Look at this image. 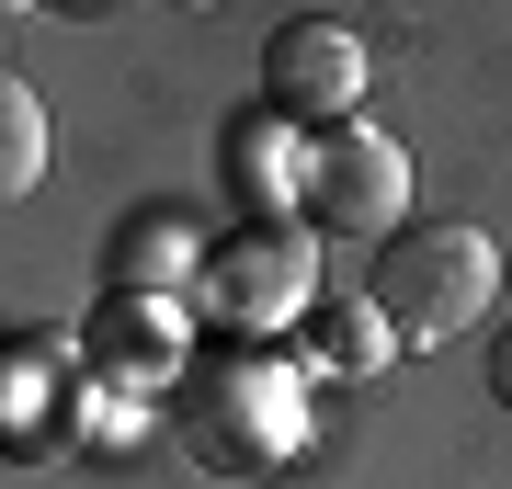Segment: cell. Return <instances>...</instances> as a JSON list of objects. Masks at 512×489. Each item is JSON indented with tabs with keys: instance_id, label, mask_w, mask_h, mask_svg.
<instances>
[{
	"instance_id": "5b68a950",
	"label": "cell",
	"mask_w": 512,
	"mask_h": 489,
	"mask_svg": "<svg viewBox=\"0 0 512 489\" xmlns=\"http://www.w3.org/2000/svg\"><path fill=\"white\" fill-rule=\"evenodd\" d=\"M308 228H251V239H228L217 262H205V296H217V319L239 330H285L296 308H308Z\"/></svg>"
},
{
	"instance_id": "52a82bcc",
	"label": "cell",
	"mask_w": 512,
	"mask_h": 489,
	"mask_svg": "<svg viewBox=\"0 0 512 489\" xmlns=\"http://www.w3.org/2000/svg\"><path fill=\"white\" fill-rule=\"evenodd\" d=\"M46 182V103L23 80H0V205H23Z\"/></svg>"
},
{
	"instance_id": "277c9868",
	"label": "cell",
	"mask_w": 512,
	"mask_h": 489,
	"mask_svg": "<svg viewBox=\"0 0 512 489\" xmlns=\"http://www.w3.org/2000/svg\"><path fill=\"white\" fill-rule=\"evenodd\" d=\"M194 433H205V455L217 467H262V455H285V433H296V387H285V364H217V376L194 387Z\"/></svg>"
},
{
	"instance_id": "7a4b0ae2",
	"label": "cell",
	"mask_w": 512,
	"mask_h": 489,
	"mask_svg": "<svg viewBox=\"0 0 512 489\" xmlns=\"http://www.w3.org/2000/svg\"><path fill=\"white\" fill-rule=\"evenodd\" d=\"M296 205H308L319 239L387 251V239L410 228V160L376 126H330V137H308V194H296Z\"/></svg>"
},
{
	"instance_id": "8992f818",
	"label": "cell",
	"mask_w": 512,
	"mask_h": 489,
	"mask_svg": "<svg viewBox=\"0 0 512 489\" xmlns=\"http://www.w3.org/2000/svg\"><path fill=\"white\" fill-rule=\"evenodd\" d=\"M228 194H239V205H285V194H308V160L285 171V114L228 126Z\"/></svg>"
},
{
	"instance_id": "9c48e42d",
	"label": "cell",
	"mask_w": 512,
	"mask_h": 489,
	"mask_svg": "<svg viewBox=\"0 0 512 489\" xmlns=\"http://www.w3.org/2000/svg\"><path fill=\"white\" fill-rule=\"evenodd\" d=\"M490 399L512 410V330H501V342H490Z\"/></svg>"
},
{
	"instance_id": "3957f363",
	"label": "cell",
	"mask_w": 512,
	"mask_h": 489,
	"mask_svg": "<svg viewBox=\"0 0 512 489\" xmlns=\"http://www.w3.org/2000/svg\"><path fill=\"white\" fill-rule=\"evenodd\" d=\"M262 91H274L285 126H353V103H365V35L330 12H296L274 23V46H262Z\"/></svg>"
},
{
	"instance_id": "6da1fadb",
	"label": "cell",
	"mask_w": 512,
	"mask_h": 489,
	"mask_svg": "<svg viewBox=\"0 0 512 489\" xmlns=\"http://www.w3.org/2000/svg\"><path fill=\"white\" fill-rule=\"evenodd\" d=\"M376 319H387V342H456V330H478L501 308V251H490V228H467V217H421L399 228L376 251Z\"/></svg>"
},
{
	"instance_id": "ba28073f",
	"label": "cell",
	"mask_w": 512,
	"mask_h": 489,
	"mask_svg": "<svg viewBox=\"0 0 512 489\" xmlns=\"http://www.w3.org/2000/svg\"><path fill=\"white\" fill-rule=\"evenodd\" d=\"M319 353L342 364V376H376V364H387V319H376V296H365V308H330V319H319Z\"/></svg>"
}]
</instances>
